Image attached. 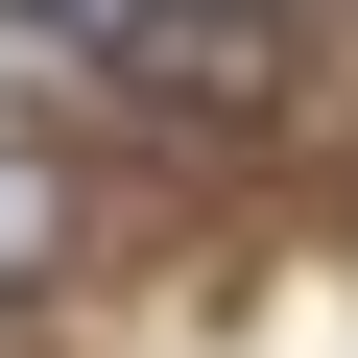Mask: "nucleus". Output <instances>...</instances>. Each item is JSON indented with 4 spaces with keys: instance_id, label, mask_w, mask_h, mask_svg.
I'll return each instance as SVG.
<instances>
[{
    "instance_id": "f257e3e1",
    "label": "nucleus",
    "mask_w": 358,
    "mask_h": 358,
    "mask_svg": "<svg viewBox=\"0 0 358 358\" xmlns=\"http://www.w3.org/2000/svg\"><path fill=\"white\" fill-rule=\"evenodd\" d=\"M120 72H167L192 120H239V96L287 72V0H120Z\"/></svg>"
},
{
    "instance_id": "f03ea898",
    "label": "nucleus",
    "mask_w": 358,
    "mask_h": 358,
    "mask_svg": "<svg viewBox=\"0 0 358 358\" xmlns=\"http://www.w3.org/2000/svg\"><path fill=\"white\" fill-rule=\"evenodd\" d=\"M24 239H48V167H24V143H0V287H24Z\"/></svg>"
}]
</instances>
